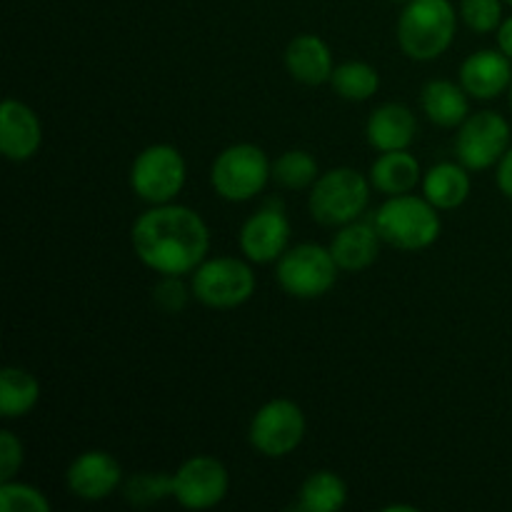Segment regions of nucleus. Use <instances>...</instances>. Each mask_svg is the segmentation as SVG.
<instances>
[{"label":"nucleus","mask_w":512,"mask_h":512,"mask_svg":"<svg viewBox=\"0 0 512 512\" xmlns=\"http://www.w3.org/2000/svg\"><path fill=\"white\" fill-rule=\"evenodd\" d=\"M498 48L512 60V15L505 18L498 28Z\"/></svg>","instance_id":"2f4dec72"},{"label":"nucleus","mask_w":512,"mask_h":512,"mask_svg":"<svg viewBox=\"0 0 512 512\" xmlns=\"http://www.w3.org/2000/svg\"><path fill=\"white\" fill-rule=\"evenodd\" d=\"M40 145H43V125L35 110L15 98L5 100L0 108V150L5 158L13 163H25L38 155Z\"/></svg>","instance_id":"4468645a"},{"label":"nucleus","mask_w":512,"mask_h":512,"mask_svg":"<svg viewBox=\"0 0 512 512\" xmlns=\"http://www.w3.org/2000/svg\"><path fill=\"white\" fill-rule=\"evenodd\" d=\"M40 400V383L25 368L8 365L0 373V413L3 418H25Z\"/></svg>","instance_id":"4be33fe9"},{"label":"nucleus","mask_w":512,"mask_h":512,"mask_svg":"<svg viewBox=\"0 0 512 512\" xmlns=\"http://www.w3.org/2000/svg\"><path fill=\"white\" fill-rule=\"evenodd\" d=\"M370 148L378 153H390V150H408L418 135V118L413 110L403 103H385L370 113L368 125H365Z\"/></svg>","instance_id":"dca6fc26"},{"label":"nucleus","mask_w":512,"mask_h":512,"mask_svg":"<svg viewBox=\"0 0 512 512\" xmlns=\"http://www.w3.org/2000/svg\"><path fill=\"white\" fill-rule=\"evenodd\" d=\"M380 240L403 253H420L435 245L443 230L440 210L428 198L405 193L390 195L373 218Z\"/></svg>","instance_id":"f03ea898"},{"label":"nucleus","mask_w":512,"mask_h":512,"mask_svg":"<svg viewBox=\"0 0 512 512\" xmlns=\"http://www.w3.org/2000/svg\"><path fill=\"white\" fill-rule=\"evenodd\" d=\"M240 250L250 263H278L290 243V220L280 205H265L243 223Z\"/></svg>","instance_id":"f8f14e48"},{"label":"nucleus","mask_w":512,"mask_h":512,"mask_svg":"<svg viewBox=\"0 0 512 512\" xmlns=\"http://www.w3.org/2000/svg\"><path fill=\"white\" fill-rule=\"evenodd\" d=\"M348 503V485L333 470H315L298 490V508L305 512H335Z\"/></svg>","instance_id":"5701e85b"},{"label":"nucleus","mask_w":512,"mask_h":512,"mask_svg":"<svg viewBox=\"0 0 512 512\" xmlns=\"http://www.w3.org/2000/svg\"><path fill=\"white\" fill-rule=\"evenodd\" d=\"M503 3L505 0H463L460 3V18L465 28L473 33H498L503 23Z\"/></svg>","instance_id":"cd10ccee"},{"label":"nucleus","mask_w":512,"mask_h":512,"mask_svg":"<svg viewBox=\"0 0 512 512\" xmlns=\"http://www.w3.org/2000/svg\"><path fill=\"white\" fill-rule=\"evenodd\" d=\"M230 490L228 468L213 455L188 458L173 473V498L188 510H210L225 500Z\"/></svg>","instance_id":"9b49d317"},{"label":"nucleus","mask_w":512,"mask_h":512,"mask_svg":"<svg viewBox=\"0 0 512 512\" xmlns=\"http://www.w3.org/2000/svg\"><path fill=\"white\" fill-rule=\"evenodd\" d=\"M388 512H395V510H408V512H415L418 508H413V505H390V508H385Z\"/></svg>","instance_id":"473e14b6"},{"label":"nucleus","mask_w":512,"mask_h":512,"mask_svg":"<svg viewBox=\"0 0 512 512\" xmlns=\"http://www.w3.org/2000/svg\"><path fill=\"white\" fill-rule=\"evenodd\" d=\"M380 243L383 240L375 223L358 218L348 225H340L330 240V253L343 273H360L378 260Z\"/></svg>","instance_id":"f3484780"},{"label":"nucleus","mask_w":512,"mask_h":512,"mask_svg":"<svg viewBox=\"0 0 512 512\" xmlns=\"http://www.w3.org/2000/svg\"><path fill=\"white\" fill-rule=\"evenodd\" d=\"M425 118L438 128H460L470 115V95L453 80L435 78L428 80L420 93Z\"/></svg>","instance_id":"6ab92c4d"},{"label":"nucleus","mask_w":512,"mask_h":512,"mask_svg":"<svg viewBox=\"0 0 512 512\" xmlns=\"http://www.w3.org/2000/svg\"><path fill=\"white\" fill-rule=\"evenodd\" d=\"M420 183H423V170H420L418 158L408 150L380 153L370 165V185L388 198L413 193Z\"/></svg>","instance_id":"aec40b11"},{"label":"nucleus","mask_w":512,"mask_h":512,"mask_svg":"<svg viewBox=\"0 0 512 512\" xmlns=\"http://www.w3.org/2000/svg\"><path fill=\"white\" fill-rule=\"evenodd\" d=\"M423 195L435 205L438 210H455L470 198V175L463 163H445L433 165L428 173L423 175Z\"/></svg>","instance_id":"412c9836"},{"label":"nucleus","mask_w":512,"mask_h":512,"mask_svg":"<svg viewBox=\"0 0 512 512\" xmlns=\"http://www.w3.org/2000/svg\"><path fill=\"white\" fill-rule=\"evenodd\" d=\"M458 10L450 0H408L398 18V45L410 60L430 63L453 45Z\"/></svg>","instance_id":"7ed1b4c3"},{"label":"nucleus","mask_w":512,"mask_h":512,"mask_svg":"<svg viewBox=\"0 0 512 512\" xmlns=\"http://www.w3.org/2000/svg\"><path fill=\"white\" fill-rule=\"evenodd\" d=\"M338 263L330 248L318 243H300L285 250L275 265V280L280 288L298 300H318L338 283Z\"/></svg>","instance_id":"423d86ee"},{"label":"nucleus","mask_w":512,"mask_h":512,"mask_svg":"<svg viewBox=\"0 0 512 512\" xmlns=\"http://www.w3.org/2000/svg\"><path fill=\"white\" fill-rule=\"evenodd\" d=\"M190 295H193V290L185 288L183 275H160V283L155 285V303L165 313H180Z\"/></svg>","instance_id":"c85d7f7f"},{"label":"nucleus","mask_w":512,"mask_h":512,"mask_svg":"<svg viewBox=\"0 0 512 512\" xmlns=\"http://www.w3.org/2000/svg\"><path fill=\"white\" fill-rule=\"evenodd\" d=\"M133 250L145 268L158 275H188L208 258V223L188 205L163 203L135 218Z\"/></svg>","instance_id":"f257e3e1"},{"label":"nucleus","mask_w":512,"mask_h":512,"mask_svg":"<svg viewBox=\"0 0 512 512\" xmlns=\"http://www.w3.org/2000/svg\"><path fill=\"white\" fill-rule=\"evenodd\" d=\"M505 3H508V5H510V8H512V0H505Z\"/></svg>","instance_id":"c9c22d12"},{"label":"nucleus","mask_w":512,"mask_h":512,"mask_svg":"<svg viewBox=\"0 0 512 512\" xmlns=\"http://www.w3.org/2000/svg\"><path fill=\"white\" fill-rule=\"evenodd\" d=\"M393 3H408V0H393Z\"/></svg>","instance_id":"f704fd0d"},{"label":"nucleus","mask_w":512,"mask_h":512,"mask_svg":"<svg viewBox=\"0 0 512 512\" xmlns=\"http://www.w3.org/2000/svg\"><path fill=\"white\" fill-rule=\"evenodd\" d=\"M50 500L43 490L33 488L18 480H5L0 483V510L3 512H50Z\"/></svg>","instance_id":"bb28decb"},{"label":"nucleus","mask_w":512,"mask_h":512,"mask_svg":"<svg viewBox=\"0 0 512 512\" xmlns=\"http://www.w3.org/2000/svg\"><path fill=\"white\" fill-rule=\"evenodd\" d=\"M510 108H512V85H510Z\"/></svg>","instance_id":"72a5a7b5"},{"label":"nucleus","mask_w":512,"mask_h":512,"mask_svg":"<svg viewBox=\"0 0 512 512\" xmlns=\"http://www.w3.org/2000/svg\"><path fill=\"white\" fill-rule=\"evenodd\" d=\"M185 180H188V163L183 153L170 143L148 145L135 155L130 165V188L150 205L173 203L185 188Z\"/></svg>","instance_id":"6e6552de"},{"label":"nucleus","mask_w":512,"mask_h":512,"mask_svg":"<svg viewBox=\"0 0 512 512\" xmlns=\"http://www.w3.org/2000/svg\"><path fill=\"white\" fill-rule=\"evenodd\" d=\"M370 178L355 168H333L320 173L308 195V210L315 223L340 228L365 213L370 203Z\"/></svg>","instance_id":"20e7f679"},{"label":"nucleus","mask_w":512,"mask_h":512,"mask_svg":"<svg viewBox=\"0 0 512 512\" xmlns=\"http://www.w3.org/2000/svg\"><path fill=\"white\" fill-rule=\"evenodd\" d=\"M510 123L495 110H480L465 118L455 135V158L468 170H488L510 150Z\"/></svg>","instance_id":"9d476101"},{"label":"nucleus","mask_w":512,"mask_h":512,"mask_svg":"<svg viewBox=\"0 0 512 512\" xmlns=\"http://www.w3.org/2000/svg\"><path fill=\"white\" fill-rule=\"evenodd\" d=\"M123 498L135 508H148V505L160 503L165 498H173V475L160 473H138L130 475L120 485Z\"/></svg>","instance_id":"a878e982"},{"label":"nucleus","mask_w":512,"mask_h":512,"mask_svg":"<svg viewBox=\"0 0 512 512\" xmlns=\"http://www.w3.org/2000/svg\"><path fill=\"white\" fill-rule=\"evenodd\" d=\"M305 430H308V420H305L303 408L290 398H275L253 415L248 440L255 453L278 460L300 448Z\"/></svg>","instance_id":"1a4fd4ad"},{"label":"nucleus","mask_w":512,"mask_h":512,"mask_svg":"<svg viewBox=\"0 0 512 512\" xmlns=\"http://www.w3.org/2000/svg\"><path fill=\"white\" fill-rule=\"evenodd\" d=\"M320 178L318 160L308 150H285L278 160H273V180L285 190L313 188Z\"/></svg>","instance_id":"393cba45"},{"label":"nucleus","mask_w":512,"mask_h":512,"mask_svg":"<svg viewBox=\"0 0 512 512\" xmlns=\"http://www.w3.org/2000/svg\"><path fill=\"white\" fill-rule=\"evenodd\" d=\"M23 465V443L13 430H0V483L13 480Z\"/></svg>","instance_id":"c756f323"},{"label":"nucleus","mask_w":512,"mask_h":512,"mask_svg":"<svg viewBox=\"0 0 512 512\" xmlns=\"http://www.w3.org/2000/svg\"><path fill=\"white\" fill-rule=\"evenodd\" d=\"M190 290L198 303L213 310H233L255 293V273L245 260L233 255L205 258L190 273Z\"/></svg>","instance_id":"0eeeda50"},{"label":"nucleus","mask_w":512,"mask_h":512,"mask_svg":"<svg viewBox=\"0 0 512 512\" xmlns=\"http://www.w3.org/2000/svg\"><path fill=\"white\" fill-rule=\"evenodd\" d=\"M273 180V163L255 143L228 145L210 165V185L228 203H248Z\"/></svg>","instance_id":"39448f33"},{"label":"nucleus","mask_w":512,"mask_h":512,"mask_svg":"<svg viewBox=\"0 0 512 512\" xmlns=\"http://www.w3.org/2000/svg\"><path fill=\"white\" fill-rule=\"evenodd\" d=\"M335 93L350 103H365L373 98L380 88V73L365 60H348V63L335 65L333 78H330Z\"/></svg>","instance_id":"b1692460"},{"label":"nucleus","mask_w":512,"mask_h":512,"mask_svg":"<svg viewBox=\"0 0 512 512\" xmlns=\"http://www.w3.org/2000/svg\"><path fill=\"white\" fill-rule=\"evenodd\" d=\"M460 85L470 98L495 100L512 85V60L503 50H475L460 65Z\"/></svg>","instance_id":"2eb2a0df"},{"label":"nucleus","mask_w":512,"mask_h":512,"mask_svg":"<svg viewBox=\"0 0 512 512\" xmlns=\"http://www.w3.org/2000/svg\"><path fill=\"white\" fill-rule=\"evenodd\" d=\"M285 68L290 78L303 85H323L333 78V53L328 43L313 33H303L293 38L285 48Z\"/></svg>","instance_id":"a211bd4d"},{"label":"nucleus","mask_w":512,"mask_h":512,"mask_svg":"<svg viewBox=\"0 0 512 512\" xmlns=\"http://www.w3.org/2000/svg\"><path fill=\"white\" fill-rule=\"evenodd\" d=\"M498 188L505 198L512 200V145L498 163Z\"/></svg>","instance_id":"7c9ffc66"},{"label":"nucleus","mask_w":512,"mask_h":512,"mask_svg":"<svg viewBox=\"0 0 512 512\" xmlns=\"http://www.w3.org/2000/svg\"><path fill=\"white\" fill-rule=\"evenodd\" d=\"M123 480V468L105 450H85L70 463L68 473H65L70 493L88 503L110 498L123 485Z\"/></svg>","instance_id":"ddd939ff"}]
</instances>
